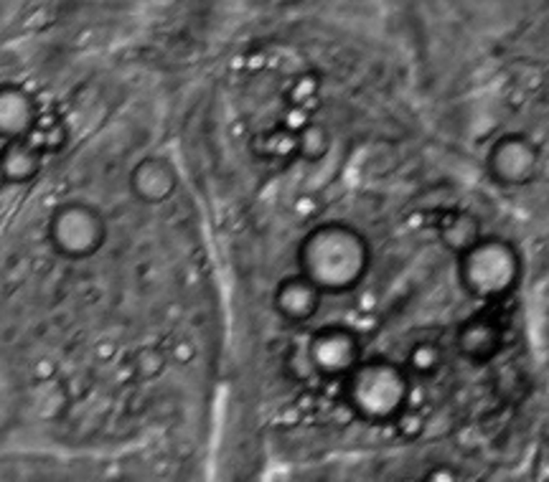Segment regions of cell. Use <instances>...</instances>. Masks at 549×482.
Wrapping results in <instances>:
<instances>
[{
	"instance_id": "6da1fadb",
	"label": "cell",
	"mask_w": 549,
	"mask_h": 482,
	"mask_svg": "<svg viewBox=\"0 0 549 482\" xmlns=\"http://www.w3.org/2000/svg\"><path fill=\"white\" fill-rule=\"evenodd\" d=\"M369 267L372 246L351 224H318L298 244V272L323 295H343L356 289Z\"/></svg>"
},
{
	"instance_id": "7a4b0ae2",
	"label": "cell",
	"mask_w": 549,
	"mask_h": 482,
	"mask_svg": "<svg viewBox=\"0 0 549 482\" xmlns=\"http://www.w3.org/2000/svg\"><path fill=\"white\" fill-rule=\"evenodd\" d=\"M343 383L349 409L366 424H395L409 406V373L389 358H364Z\"/></svg>"
},
{
	"instance_id": "3957f363",
	"label": "cell",
	"mask_w": 549,
	"mask_h": 482,
	"mask_svg": "<svg viewBox=\"0 0 549 482\" xmlns=\"http://www.w3.org/2000/svg\"><path fill=\"white\" fill-rule=\"evenodd\" d=\"M522 257L512 241L480 236L466 254L458 257V282L466 295L480 302L506 298L519 285Z\"/></svg>"
},
{
	"instance_id": "277c9868",
	"label": "cell",
	"mask_w": 549,
	"mask_h": 482,
	"mask_svg": "<svg viewBox=\"0 0 549 482\" xmlns=\"http://www.w3.org/2000/svg\"><path fill=\"white\" fill-rule=\"evenodd\" d=\"M47 239L58 257L69 262H84L102 252L107 221L102 211L87 201H64L48 216Z\"/></svg>"
},
{
	"instance_id": "5b68a950",
	"label": "cell",
	"mask_w": 549,
	"mask_h": 482,
	"mask_svg": "<svg viewBox=\"0 0 549 482\" xmlns=\"http://www.w3.org/2000/svg\"><path fill=\"white\" fill-rule=\"evenodd\" d=\"M308 368L328 381H343L364 361L359 335L346 325H326L311 335L305 345Z\"/></svg>"
},
{
	"instance_id": "8992f818",
	"label": "cell",
	"mask_w": 549,
	"mask_h": 482,
	"mask_svg": "<svg viewBox=\"0 0 549 482\" xmlns=\"http://www.w3.org/2000/svg\"><path fill=\"white\" fill-rule=\"evenodd\" d=\"M486 171L499 185L519 188L534 181V175L542 171V152L537 142L522 132H506L489 148Z\"/></svg>"
},
{
	"instance_id": "52a82bcc",
	"label": "cell",
	"mask_w": 549,
	"mask_h": 482,
	"mask_svg": "<svg viewBox=\"0 0 549 482\" xmlns=\"http://www.w3.org/2000/svg\"><path fill=\"white\" fill-rule=\"evenodd\" d=\"M130 194L145 206H161L178 191V171L164 155H145L128 175Z\"/></svg>"
},
{
	"instance_id": "ba28073f",
	"label": "cell",
	"mask_w": 549,
	"mask_h": 482,
	"mask_svg": "<svg viewBox=\"0 0 549 482\" xmlns=\"http://www.w3.org/2000/svg\"><path fill=\"white\" fill-rule=\"evenodd\" d=\"M323 292L308 282L301 272L280 279L272 289V310L278 312V318L290 325H305L313 320L321 310Z\"/></svg>"
},
{
	"instance_id": "9c48e42d",
	"label": "cell",
	"mask_w": 549,
	"mask_h": 482,
	"mask_svg": "<svg viewBox=\"0 0 549 482\" xmlns=\"http://www.w3.org/2000/svg\"><path fill=\"white\" fill-rule=\"evenodd\" d=\"M41 115L36 97L21 84H0V140H26Z\"/></svg>"
},
{
	"instance_id": "30bf717a",
	"label": "cell",
	"mask_w": 549,
	"mask_h": 482,
	"mask_svg": "<svg viewBox=\"0 0 549 482\" xmlns=\"http://www.w3.org/2000/svg\"><path fill=\"white\" fill-rule=\"evenodd\" d=\"M501 328L491 320V318H468L456 333V348L460 356L473 361V363H486L491 361L499 348H501Z\"/></svg>"
},
{
	"instance_id": "8fae6325",
	"label": "cell",
	"mask_w": 549,
	"mask_h": 482,
	"mask_svg": "<svg viewBox=\"0 0 549 482\" xmlns=\"http://www.w3.org/2000/svg\"><path fill=\"white\" fill-rule=\"evenodd\" d=\"M44 165V155L34 150L26 140L3 142L0 148V178L11 185H26L38 178Z\"/></svg>"
},
{
	"instance_id": "7c38bea8",
	"label": "cell",
	"mask_w": 549,
	"mask_h": 482,
	"mask_svg": "<svg viewBox=\"0 0 549 482\" xmlns=\"http://www.w3.org/2000/svg\"><path fill=\"white\" fill-rule=\"evenodd\" d=\"M26 142L34 150H38L44 158L47 155H57L69 142V125H67V120L58 115V112H41L38 120H36L34 130H31V135L26 138Z\"/></svg>"
},
{
	"instance_id": "4fadbf2b",
	"label": "cell",
	"mask_w": 549,
	"mask_h": 482,
	"mask_svg": "<svg viewBox=\"0 0 549 482\" xmlns=\"http://www.w3.org/2000/svg\"><path fill=\"white\" fill-rule=\"evenodd\" d=\"M438 229H440L443 244L450 252L456 254V257L466 254L468 249L483 236V234H480L479 218L470 216L466 211H453V214H448V216L440 221Z\"/></svg>"
},
{
	"instance_id": "5bb4252c",
	"label": "cell",
	"mask_w": 549,
	"mask_h": 482,
	"mask_svg": "<svg viewBox=\"0 0 549 482\" xmlns=\"http://www.w3.org/2000/svg\"><path fill=\"white\" fill-rule=\"evenodd\" d=\"M252 152L262 161H292L298 158V138L278 125L252 140Z\"/></svg>"
},
{
	"instance_id": "9a60e30c",
	"label": "cell",
	"mask_w": 549,
	"mask_h": 482,
	"mask_svg": "<svg viewBox=\"0 0 549 482\" xmlns=\"http://www.w3.org/2000/svg\"><path fill=\"white\" fill-rule=\"evenodd\" d=\"M443 348L433 341H420V343L409 345L407 356H405V371L409 373V379H433L435 373L443 368Z\"/></svg>"
},
{
	"instance_id": "2e32d148",
	"label": "cell",
	"mask_w": 549,
	"mask_h": 482,
	"mask_svg": "<svg viewBox=\"0 0 549 482\" xmlns=\"http://www.w3.org/2000/svg\"><path fill=\"white\" fill-rule=\"evenodd\" d=\"M321 87H323V81L316 71H301L285 87V104L316 115V107L321 104Z\"/></svg>"
},
{
	"instance_id": "e0dca14e",
	"label": "cell",
	"mask_w": 549,
	"mask_h": 482,
	"mask_svg": "<svg viewBox=\"0 0 549 482\" xmlns=\"http://www.w3.org/2000/svg\"><path fill=\"white\" fill-rule=\"evenodd\" d=\"M328 150H331V132H328L326 125H321V122L313 120L298 135V158H303L308 162H318L326 158Z\"/></svg>"
},
{
	"instance_id": "ac0fdd59",
	"label": "cell",
	"mask_w": 549,
	"mask_h": 482,
	"mask_svg": "<svg viewBox=\"0 0 549 482\" xmlns=\"http://www.w3.org/2000/svg\"><path fill=\"white\" fill-rule=\"evenodd\" d=\"M165 363H168V353L165 351L155 348V345H145L132 358V371H135L138 379L153 381L164 373Z\"/></svg>"
},
{
	"instance_id": "d6986e66",
	"label": "cell",
	"mask_w": 549,
	"mask_h": 482,
	"mask_svg": "<svg viewBox=\"0 0 549 482\" xmlns=\"http://www.w3.org/2000/svg\"><path fill=\"white\" fill-rule=\"evenodd\" d=\"M425 416L420 412H415V409H405V412L399 414L397 419H395V429H397V435L402 439H407V442H415V439H420L425 435Z\"/></svg>"
},
{
	"instance_id": "ffe728a7",
	"label": "cell",
	"mask_w": 549,
	"mask_h": 482,
	"mask_svg": "<svg viewBox=\"0 0 549 482\" xmlns=\"http://www.w3.org/2000/svg\"><path fill=\"white\" fill-rule=\"evenodd\" d=\"M311 122H313V115H311V112L298 110V107H288V104H285V112H282V120H280L282 130H288V132H292V135L298 138Z\"/></svg>"
},
{
	"instance_id": "44dd1931",
	"label": "cell",
	"mask_w": 549,
	"mask_h": 482,
	"mask_svg": "<svg viewBox=\"0 0 549 482\" xmlns=\"http://www.w3.org/2000/svg\"><path fill=\"white\" fill-rule=\"evenodd\" d=\"M168 358L175 361V363H181V366H186V363H191V361L196 358V345L191 343V341H186V338H181V341H175V343L171 345Z\"/></svg>"
},
{
	"instance_id": "7402d4cb",
	"label": "cell",
	"mask_w": 549,
	"mask_h": 482,
	"mask_svg": "<svg viewBox=\"0 0 549 482\" xmlns=\"http://www.w3.org/2000/svg\"><path fill=\"white\" fill-rule=\"evenodd\" d=\"M420 482H458V472L448 465H435L422 475Z\"/></svg>"
},
{
	"instance_id": "603a6c76",
	"label": "cell",
	"mask_w": 549,
	"mask_h": 482,
	"mask_svg": "<svg viewBox=\"0 0 549 482\" xmlns=\"http://www.w3.org/2000/svg\"><path fill=\"white\" fill-rule=\"evenodd\" d=\"M34 373H36V379H38V381H47V379H51L54 373H57V368H54V363H51V361H47V358H44V361H38V363L34 366Z\"/></svg>"
},
{
	"instance_id": "cb8c5ba5",
	"label": "cell",
	"mask_w": 549,
	"mask_h": 482,
	"mask_svg": "<svg viewBox=\"0 0 549 482\" xmlns=\"http://www.w3.org/2000/svg\"><path fill=\"white\" fill-rule=\"evenodd\" d=\"M399 482H420V480H415V477H409V480H399Z\"/></svg>"
},
{
	"instance_id": "d4e9b609",
	"label": "cell",
	"mask_w": 549,
	"mask_h": 482,
	"mask_svg": "<svg viewBox=\"0 0 549 482\" xmlns=\"http://www.w3.org/2000/svg\"><path fill=\"white\" fill-rule=\"evenodd\" d=\"M544 482H549V480H544Z\"/></svg>"
}]
</instances>
